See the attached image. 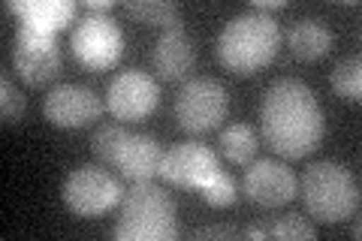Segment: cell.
<instances>
[{
  "label": "cell",
  "instance_id": "7",
  "mask_svg": "<svg viewBox=\"0 0 362 241\" xmlns=\"http://www.w3.org/2000/svg\"><path fill=\"white\" fill-rule=\"evenodd\" d=\"M124 199L118 178H112L106 169L78 166L64 181V202L78 217H100Z\"/></svg>",
  "mask_w": 362,
  "mask_h": 241
},
{
  "label": "cell",
  "instance_id": "3",
  "mask_svg": "<svg viewBox=\"0 0 362 241\" xmlns=\"http://www.w3.org/2000/svg\"><path fill=\"white\" fill-rule=\"evenodd\" d=\"M302 202L320 223H338L354 217L359 208V181L347 166L335 160L311 163L302 175Z\"/></svg>",
  "mask_w": 362,
  "mask_h": 241
},
{
  "label": "cell",
  "instance_id": "5",
  "mask_svg": "<svg viewBox=\"0 0 362 241\" xmlns=\"http://www.w3.org/2000/svg\"><path fill=\"white\" fill-rule=\"evenodd\" d=\"M226 112H230V94L218 78H190L175 97L178 127L194 136L218 130Z\"/></svg>",
  "mask_w": 362,
  "mask_h": 241
},
{
  "label": "cell",
  "instance_id": "6",
  "mask_svg": "<svg viewBox=\"0 0 362 241\" xmlns=\"http://www.w3.org/2000/svg\"><path fill=\"white\" fill-rule=\"evenodd\" d=\"M70 45H73V54L78 64L90 66V70H109L124 54V33L112 16L88 13L73 28Z\"/></svg>",
  "mask_w": 362,
  "mask_h": 241
},
{
  "label": "cell",
  "instance_id": "17",
  "mask_svg": "<svg viewBox=\"0 0 362 241\" xmlns=\"http://www.w3.org/2000/svg\"><path fill=\"white\" fill-rule=\"evenodd\" d=\"M257 148L259 142H257V133L251 124H233V127H226L221 133V151L230 163H239V166L251 163L257 157Z\"/></svg>",
  "mask_w": 362,
  "mask_h": 241
},
{
  "label": "cell",
  "instance_id": "15",
  "mask_svg": "<svg viewBox=\"0 0 362 241\" xmlns=\"http://www.w3.org/2000/svg\"><path fill=\"white\" fill-rule=\"evenodd\" d=\"M9 13H16L25 28L42 30V33H58L76 18L73 0H9Z\"/></svg>",
  "mask_w": 362,
  "mask_h": 241
},
{
  "label": "cell",
  "instance_id": "4",
  "mask_svg": "<svg viewBox=\"0 0 362 241\" xmlns=\"http://www.w3.org/2000/svg\"><path fill=\"white\" fill-rule=\"evenodd\" d=\"M175 235V202L166 190L151 181H139L130 193H124L115 226L118 241H173Z\"/></svg>",
  "mask_w": 362,
  "mask_h": 241
},
{
  "label": "cell",
  "instance_id": "20",
  "mask_svg": "<svg viewBox=\"0 0 362 241\" xmlns=\"http://www.w3.org/2000/svg\"><path fill=\"white\" fill-rule=\"evenodd\" d=\"M127 139H130L127 127H121V124H103V127L94 133V139H90V148H94L97 160H103L106 166H115L121 148H124Z\"/></svg>",
  "mask_w": 362,
  "mask_h": 241
},
{
  "label": "cell",
  "instance_id": "16",
  "mask_svg": "<svg viewBox=\"0 0 362 241\" xmlns=\"http://www.w3.org/2000/svg\"><path fill=\"white\" fill-rule=\"evenodd\" d=\"M287 45L299 61H317L332 49V30L317 18H299L287 30Z\"/></svg>",
  "mask_w": 362,
  "mask_h": 241
},
{
  "label": "cell",
  "instance_id": "21",
  "mask_svg": "<svg viewBox=\"0 0 362 241\" xmlns=\"http://www.w3.org/2000/svg\"><path fill=\"white\" fill-rule=\"evenodd\" d=\"M199 196L202 202L214 205V208H223V205H233L235 202V181L226 175V172H214V175L199 187Z\"/></svg>",
  "mask_w": 362,
  "mask_h": 241
},
{
  "label": "cell",
  "instance_id": "24",
  "mask_svg": "<svg viewBox=\"0 0 362 241\" xmlns=\"http://www.w3.org/2000/svg\"><path fill=\"white\" fill-rule=\"evenodd\" d=\"M239 235L242 233L239 229H233V226H202L190 238H239Z\"/></svg>",
  "mask_w": 362,
  "mask_h": 241
},
{
  "label": "cell",
  "instance_id": "2",
  "mask_svg": "<svg viewBox=\"0 0 362 241\" xmlns=\"http://www.w3.org/2000/svg\"><path fill=\"white\" fill-rule=\"evenodd\" d=\"M281 45L278 21L263 13H247L230 18L218 37V61L230 73L251 76L275 61Z\"/></svg>",
  "mask_w": 362,
  "mask_h": 241
},
{
  "label": "cell",
  "instance_id": "19",
  "mask_svg": "<svg viewBox=\"0 0 362 241\" xmlns=\"http://www.w3.org/2000/svg\"><path fill=\"white\" fill-rule=\"evenodd\" d=\"M130 18L142 21V25H157V28H181L178 21V6L169 0H130L127 4Z\"/></svg>",
  "mask_w": 362,
  "mask_h": 241
},
{
  "label": "cell",
  "instance_id": "13",
  "mask_svg": "<svg viewBox=\"0 0 362 241\" xmlns=\"http://www.w3.org/2000/svg\"><path fill=\"white\" fill-rule=\"evenodd\" d=\"M151 61H154L157 76L166 78V82H181V78H187V73L194 70V64H197V49L185 33V28L163 30L160 40L154 42Z\"/></svg>",
  "mask_w": 362,
  "mask_h": 241
},
{
  "label": "cell",
  "instance_id": "10",
  "mask_svg": "<svg viewBox=\"0 0 362 241\" xmlns=\"http://www.w3.org/2000/svg\"><path fill=\"white\" fill-rule=\"evenodd\" d=\"M42 112H45V121L54 124V127L78 130L100 118L103 100L85 85H58L49 90V97L42 102Z\"/></svg>",
  "mask_w": 362,
  "mask_h": 241
},
{
  "label": "cell",
  "instance_id": "1",
  "mask_svg": "<svg viewBox=\"0 0 362 241\" xmlns=\"http://www.w3.org/2000/svg\"><path fill=\"white\" fill-rule=\"evenodd\" d=\"M259 127L266 145L278 157L302 160L320 145L326 121L308 85L299 78H278L275 85H269L259 106Z\"/></svg>",
  "mask_w": 362,
  "mask_h": 241
},
{
  "label": "cell",
  "instance_id": "25",
  "mask_svg": "<svg viewBox=\"0 0 362 241\" xmlns=\"http://www.w3.org/2000/svg\"><path fill=\"white\" fill-rule=\"evenodd\" d=\"M284 6H287L284 0H257V4H251L254 13H263V16H269V13H281Z\"/></svg>",
  "mask_w": 362,
  "mask_h": 241
},
{
  "label": "cell",
  "instance_id": "8",
  "mask_svg": "<svg viewBox=\"0 0 362 241\" xmlns=\"http://www.w3.org/2000/svg\"><path fill=\"white\" fill-rule=\"evenodd\" d=\"M160 102V88L151 73L130 66V70L115 73L106 90V106L118 121H142Z\"/></svg>",
  "mask_w": 362,
  "mask_h": 241
},
{
  "label": "cell",
  "instance_id": "26",
  "mask_svg": "<svg viewBox=\"0 0 362 241\" xmlns=\"http://www.w3.org/2000/svg\"><path fill=\"white\" fill-rule=\"evenodd\" d=\"M85 9L88 13H94V16H109L112 13V0H88Z\"/></svg>",
  "mask_w": 362,
  "mask_h": 241
},
{
  "label": "cell",
  "instance_id": "22",
  "mask_svg": "<svg viewBox=\"0 0 362 241\" xmlns=\"http://www.w3.org/2000/svg\"><path fill=\"white\" fill-rule=\"evenodd\" d=\"M269 235L281 238V241H302V238L311 241V238H317V229L311 223H305L302 214H287L269 226Z\"/></svg>",
  "mask_w": 362,
  "mask_h": 241
},
{
  "label": "cell",
  "instance_id": "12",
  "mask_svg": "<svg viewBox=\"0 0 362 241\" xmlns=\"http://www.w3.org/2000/svg\"><path fill=\"white\" fill-rule=\"evenodd\" d=\"M218 172V154L202 142H178L163 151L160 175L178 187H202Z\"/></svg>",
  "mask_w": 362,
  "mask_h": 241
},
{
  "label": "cell",
  "instance_id": "9",
  "mask_svg": "<svg viewBox=\"0 0 362 241\" xmlns=\"http://www.w3.org/2000/svg\"><path fill=\"white\" fill-rule=\"evenodd\" d=\"M16 73L28 85H45L52 82L61 70V49L54 42V33H42L21 25L16 30V49H13Z\"/></svg>",
  "mask_w": 362,
  "mask_h": 241
},
{
  "label": "cell",
  "instance_id": "18",
  "mask_svg": "<svg viewBox=\"0 0 362 241\" xmlns=\"http://www.w3.org/2000/svg\"><path fill=\"white\" fill-rule=\"evenodd\" d=\"M329 82H332V90L341 100L359 102V97H362V61H359V54L341 57V61L332 66Z\"/></svg>",
  "mask_w": 362,
  "mask_h": 241
},
{
  "label": "cell",
  "instance_id": "14",
  "mask_svg": "<svg viewBox=\"0 0 362 241\" xmlns=\"http://www.w3.org/2000/svg\"><path fill=\"white\" fill-rule=\"evenodd\" d=\"M163 163V148L160 142L148 133H130V139L124 142L115 169H121L124 178H130L133 184L139 181H151L154 175H160Z\"/></svg>",
  "mask_w": 362,
  "mask_h": 241
},
{
  "label": "cell",
  "instance_id": "23",
  "mask_svg": "<svg viewBox=\"0 0 362 241\" xmlns=\"http://www.w3.org/2000/svg\"><path fill=\"white\" fill-rule=\"evenodd\" d=\"M0 106H4L6 124H16V121H21V114H25V94L9 82V76L0 78Z\"/></svg>",
  "mask_w": 362,
  "mask_h": 241
},
{
  "label": "cell",
  "instance_id": "11",
  "mask_svg": "<svg viewBox=\"0 0 362 241\" xmlns=\"http://www.w3.org/2000/svg\"><path fill=\"white\" fill-rule=\"evenodd\" d=\"M245 193L263 208H278L299 196V178L278 160H254L245 172Z\"/></svg>",
  "mask_w": 362,
  "mask_h": 241
},
{
  "label": "cell",
  "instance_id": "27",
  "mask_svg": "<svg viewBox=\"0 0 362 241\" xmlns=\"http://www.w3.org/2000/svg\"><path fill=\"white\" fill-rule=\"evenodd\" d=\"M245 235H247V238H257V241H259V238H269V229H259V226H251V229H245Z\"/></svg>",
  "mask_w": 362,
  "mask_h": 241
}]
</instances>
